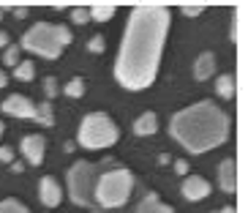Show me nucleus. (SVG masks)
I'll return each mask as SVG.
<instances>
[{"label": "nucleus", "mask_w": 248, "mask_h": 213, "mask_svg": "<svg viewBox=\"0 0 248 213\" xmlns=\"http://www.w3.org/2000/svg\"><path fill=\"white\" fill-rule=\"evenodd\" d=\"M36 120H38V123H44V126H52V123H55V115H52V101H41V104H38Z\"/></svg>", "instance_id": "obj_18"}, {"label": "nucleus", "mask_w": 248, "mask_h": 213, "mask_svg": "<svg viewBox=\"0 0 248 213\" xmlns=\"http://www.w3.org/2000/svg\"><path fill=\"white\" fill-rule=\"evenodd\" d=\"M6 85H8V77L3 74V68H0V88H6Z\"/></svg>", "instance_id": "obj_29"}, {"label": "nucleus", "mask_w": 248, "mask_h": 213, "mask_svg": "<svg viewBox=\"0 0 248 213\" xmlns=\"http://www.w3.org/2000/svg\"><path fill=\"white\" fill-rule=\"evenodd\" d=\"M88 49H90V52H104V38H101V36H93V38L88 41Z\"/></svg>", "instance_id": "obj_24"}, {"label": "nucleus", "mask_w": 248, "mask_h": 213, "mask_svg": "<svg viewBox=\"0 0 248 213\" xmlns=\"http://www.w3.org/2000/svg\"><path fill=\"white\" fill-rule=\"evenodd\" d=\"M3 63H6V66H19V63H22V60H19V47H8V49H3Z\"/></svg>", "instance_id": "obj_20"}, {"label": "nucleus", "mask_w": 248, "mask_h": 213, "mask_svg": "<svg viewBox=\"0 0 248 213\" xmlns=\"http://www.w3.org/2000/svg\"><path fill=\"white\" fill-rule=\"evenodd\" d=\"M71 19H74L77 25H85V22L90 19V8H85V6H77V8L71 11Z\"/></svg>", "instance_id": "obj_22"}, {"label": "nucleus", "mask_w": 248, "mask_h": 213, "mask_svg": "<svg viewBox=\"0 0 248 213\" xmlns=\"http://www.w3.org/2000/svg\"><path fill=\"white\" fill-rule=\"evenodd\" d=\"M216 90H218L221 98H232L234 96V80L226 74V77H218V85H216Z\"/></svg>", "instance_id": "obj_17"}, {"label": "nucleus", "mask_w": 248, "mask_h": 213, "mask_svg": "<svg viewBox=\"0 0 248 213\" xmlns=\"http://www.w3.org/2000/svg\"><path fill=\"white\" fill-rule=\"evenodd\" d=\"M183 11H186L188 16H197L199 11H202V6H183Z\"/></svg>", "instance_id": "obj_26"}, {"label": "nucleus", "mask_w": 248, "mask_h": 213, "mask_svg": "<svg viewBox=\"0 0 248 213\" xmlns=\"http://www.w3.org/2000/svg\"><path fill=\"white\" fill-rule=\"evenodd\" d=\"M0 162L3 164H14V150H11V147H0Z\"/></svg>", "instance_id": "obj_25"}, {"label": "nucleus", "mask_w": 248, "mask_h": 213, "mask_svg": "<svg viewBox=\"0 0 248 213\" xmlns=\"http://www.w3.org/2000/svg\"><path fill=\"white\" fill-rule=\"evenodd\" d=\"M137 213H172V208L167 202H161L155 194H147L142 202H139V211Z\"/></svg>", "instance_id": "obj_14"}, {"label": "nucleus", "mask_w": 248, "mask_h": 213, "mask_svg": "<svg viewBox=\"0 0 248 213\" xmlns=\"http://www.w3.org/2000/svg\"><path fill=\"white\" fill-rule=\"evenodd\" d=\"M38 197H41V202H44L46 208H58L60 199H63V191H60L58 180L55 178H41V183H38Z\"/></svg>", "instance_id": "obj_10"}, {"label": "nucleus", "mask_w": 248, "mask_h": 213, "mask_svg": "<svg viewBox=\"0 0 248 213\" xmlns=\"http://www.w3.org/2000/svg\"><path fill=\"white\" fill-rule=\"evenodd\" d=\"M218 183L224 191L234 194L237 191V172H234V159H224L218 167Z\"/></svg>", "instance_id": "obj_11"}, {"label": "nucleus", "mask_w": 248, "mask_h": 213, "mask_svg": "<svg viewBox=\"0 0 248 213\" xmlns=\"http://www.w3.org/2000/svg\"><path fill=\"white\" fill-rule=\"evenodd\" d=\"M169 30L167 6H137L131 11L123 47L115 63L117 82L128 90H142L155 80L161 63V49Z\"/></svg>", "instance_id": "obj_1"}, {"label": "nucleus", "mask_w": 248, "mask_h": 213, "mask_svg": "<svg viewBox=\"0 0 248 213\" xmlns=\"http://www.w3.org/2000/svg\"><path fill=\"white\" fill-rule=\"evenodd\" d=\"M131 189H134V178L128 169H109V172H104L98 178L95 202L104 208H117L131 197Z\"/></svg>", "instance_id": "obj_5"}, {"label": "nucleus", "mask_w": 248, "mask_h": 213, "mask_svg": "<svg viewBox=\"0 0 248 213\" xmlns=\"http://www.w3.org/2000/svg\"><path fill=\"white\" fill-rule=\"evenodd\" d=\"M213 71H216V58H213V52H202L197 58V66H194V77H197L199 82H204L207 77H213Z\"/></svg>", "instance_id": "obj_12"}, {"label": "nucleus", "mask_w": 248, "mask_h": 213, "mask_svg": "<svg viewBox=\"0 0 248 213\" xmlns=\"http://www.w3.org/2000/svg\"><path fill=\"white\" fill-rule=\"evenodd\" d=\"M44 90H46V101H49V98H55V93H58V82H55V77H46Z\"/></svg>", "instance_id": "obj_23"}, {"label": "nucleus", "mask_w": 248, "mask_h": 213, "mask_svg": "<svg viewBox=\"0 0 248 213\" xmlns=\"http://www.w3.org/2000/svg\"><path fill=\"white\" fill-rule=\"evenodd\" d=\"M0 47H3V49H8V33H0Z\"/></svg>", "instance_id": "obj_28"}, {"label": "nucleus", "mask_w": 248, "mask_h": 213, "mask_svg": "<svg viewBox=\"0 0 248 213\" xmlns=\"http://www.w3.org/2000/svg\"><path fill=\"white\" fill-rule=\"evenodd\" d=\"M0 137H3V123H0Z\"/></svg>", "instance_id": "obj_31"}, {"label": "nucleus", "mask_w": 248, "mask_h": 213, "mask_svg": "<svg viewBox=\"0 0 248 213\" xmlns=\"http://www.w3.org/2000/svg\"><path fill=\"white\" fill-rule=\"evenodd\" d=\"M95 186H98V167L90 162H77L68 169V194L77 205H95Z\"/></svg>", "instance_id": "obj_6"}, {"label": "nucleus", "mask_w": 248, "mask_h": 213, "mask_svg": "<svg viewBox=\"0 0 248 213\" xmlns=\"http://www.w3.org/2000/svg\"><path fill=\"white\" fill-rule=\"evenodd\" d=\"M71 30L66 25H49V22H38L22 36V47L30 52H36L46 60L60 58L63 47L71 44Z\"/></svg>", "instance_id": "obj_3"}, {"label": "nucleus", "mask_w": 248, "mask_h": 213, "mask_svg": "<svg viewBox=\"0 0 248 213\" xmlns=\"http://www.w3.org/2000/svg\"><path fill=\"white\" fill-rule=\"evenodd\" d=\"M134 131L139 134V137H150V134L158 131V118H155L153 112H142L137 118V123H134Z\"/></svg>", "instance_id": "obj_13"}, {"label": "nucleus", "mask_w": 248, "mask_h": 213, "mask_svg": "<svg viewBox=\"0 0 248 213\" xmlns=\"http://www.w3.org/2000/svg\"><path fill=\"white\" fill-rule=\"evenodd\" d=\"M0 16H3V11H0Z\"/></svg>", "instance_id": "obj_32"}, {"label": "nucleus", "mask_w": 248, "mask_h": 213, "mask_svg": "<svg viewBox=\"0 0 248 213\" xmlns=\"http://www.w3.org/2000/svg\"><path fill=\"white\" fill-rule=\"evenodd\" d=\"M112 16H115V6L112 3H95V6H90V19H95V22H107Z\"/></svg>", "instance_id": "obj_15"}, {"label": "nucleus", "mask_w": 248, "mask_h": 213, "mask_svg": "<svg viewBox=\"0 0 248 213\" xmlns=\"http://www.w3.org/2000/svg\"><path fill=\"white\" fill-rule=\"evenodd\" d=\"M82 93H85V82H82V80H71L66 85V96H68V98H79Z\"/></svg>", "instance_id": "obj_21"}, {"label": "nucleus", "mask_w": 248, "mask_h": 213, "mask_svg": "<svg viewBox=\"0 0 248 213\" xmlns=\"http://www.w3.org/2000/svg\"><path fill=\"white\" fill-rule=\"evenodd\" d=\"M3 112H6V115H14V118H22V120H36L38 107L30 101L28 96L14 93V96H8L6 101H3Z\"/></svg>", "instance_id": "obj_7"}, {"label": "nucleus", "mask_w": 248, "mask_h": 213, "mask_svg": "<svg viewBox=\"0 0 248 213\" xmlns=\"http://www.w3.org/2000/svg\"><path fill=\"white\" fill-rule=\"evenodd\" d=\"M22 153H25V159H28L33 167H38V164L44 162L46 140L44 137H38V134H28V137L22 140Z\"/></svg>", "instance_id": "obj_8"}, {"label": "nucleus", "mask_w": 248, "mask_h": 213, "mask_svg": "<svg viewBox=\"0 0 248 213\" xmlns=\"http://www.w3.org/2000/svg\"><path fill=\"white\" fill-rule=\"evenodd\" d=\"M14 77L19 82H30V80H33V77H36V66H33V60H22V63L14 68Z\"/></svg>", "instance_id": "obj_16"}, {"label": "nucleus", "mask_w": 248, "mask_h": 213, "mask_svg": "<svg viewBox=\"0 0 248 213\" xmlns=\"http://www.w3.org/2000/svg\"><path fill=\"white\" fill-rule=\"evenodd\" d=\"M175 169L180 172V175H186V172H188V164H186V162H175Z\"/></svg>", "instance_id": "obj_27"}, {"label": "nucleus", "mask_w": 248, "mask_h": 213, "mask_svg": "<svg viewBox=\"0 0 248 213\" xmlns=\"http://www.w3.org/2000/svg\"><path fill=\"white\" fill-rule=\"evenodd\" d=\"M117 126L109 115L104 112H90L85 115L79 126V145L88 147V150H101V147H109L117 142Z\"/></svg>", "instance_id": "obj_4"}, {"label": "nucleus", "mask_w": 248, "mask_h": 213, "mask_svg": "<svg viewBox=\"0 0 248 213\" xmlns=\"http://www.w3.org/2000/svg\"><path fill=\"white\" fill-rule=\"evenodd\" d=\"M207 194H210V183H207L204 178L191 175V178H186V180H183V197H186V199L199 202V199H204Z\"/></svg>", "instance_id": "obj_9"}, {"label": "nucleus", "mask_w": 248, "mask_h": 213, "mask_svg": "<svg viewBox=\"0 0 248 213\" xmlns=\"http://www.w3.org/2000/svg\"><path fill=\"white\" fill-rule=\"evenodd\" d=\"M0 213H30L19 199H3L0 202Z\"/></svg>", "instance_id": "obj_19"}, {"label": "nucleus", "mask_w": 248, "mask_h": 213, "mask_svg": "<svg viewBox=\"0 0 248 213\" xmlns=\"http://www.w3.org/2000/svg\"><path fill=\"white\" fill-rule=\"evenodd\" d=\"M216 213H234V208H221V211H216Z\"/></svg>", "instance_id": "obj_30"}, {"label": "nucleus", "mask_w": 248, "mask_h": 213, "mask_svg": "<svg viewBox=\"0 0 248 213\" xmlns=\"http://www.w3.org/2000/svg\"><path fill=\"white\" fill-rule=\"evenodd\" d=\"M169 131L191 153H207L213 147L226 142L229 134V118L210 101L191 104L180 110L169 123Z\"/></svg>", "instance_id": "obj_2"}]
</instances>
